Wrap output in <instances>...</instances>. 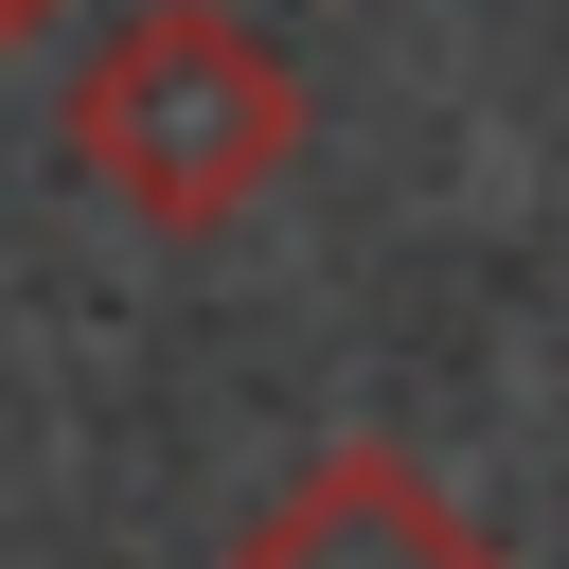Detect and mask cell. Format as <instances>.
Listing matches in <instances>:
<instances>
[{
    "mask_svg": "<svg viewBox=\"0 0 569 569\" xmlns=\"http://www.w3.org/2000/svg\"><path fill=\"white\" fill-rule=\"evenodd\" d=\"M71 160L107 213H142L160 249L231 231L284 160H302V71L231 18V0H124L71 71Z\"/></svg>",
    "mask_w": 569,
    "mask_h": 569,
    "instance_id": "6da1fadb",
    "label": "cell"
},
{
    "mask_svg": "<svg viewBox=\"0 0 569 569\" xmlns=\"http://www.w3.org/2000/svg\"><path fill=\"white\" fill-rule=\"evenodd\" d=\"M213 569H516L409 445H320L284 498H249V533Z\"/></svg>",
    "mask_w": 569,
    "mask_h": 569,
    "instance_id": "7a4b0ae2",
    "label": "cell"
},
{
    "mask_svg": "<svg viewBox=\"0 0 569 569\" xmlns=\"http://www.w3.org/2000/svg\"><path fill=\"white\" fill-rule=\"evenodd\" d=\"M53 18H71V0H0V53H18V36H53Z\"/></svg>",
    "mask_w": 569,
    "mask_h": 569,
    "instance_id": "3957f363",
    "label": "cell"
}]
</instances>
